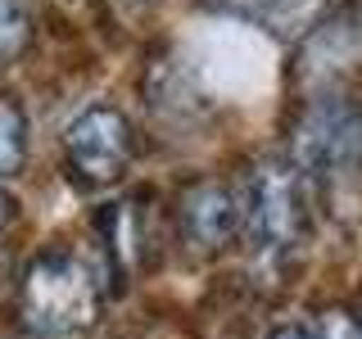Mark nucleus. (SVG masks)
Wrapping results in <instances>:
<instances>
[{
  "instance_id": "1",
  "label": "nucleus",
  "mask_w": 362,
  "mask_h": 339,
  "mask_svg": "<svg viewBox=\"0 0 362 339\" xmlns=\"http://www.w3.org/2000/svg\"><path fill=\"white\" fill-rule=\"evenodd\" d=\"M23 326L37 335H77L100 316V280L95 267L73 249H41L23 271L18 285Z\"/></svg>"
},
{
  "instance_id": "2",
  "label": "nucleus",
  "mask_w": 362,
  "mask_h": 339,
  "mask_svg": "<svg viewBox=\"0 0 362 339\" xmlns=\"http://www.w3.org/2000/svg\"><path fill=\"white\" fill-rule=\"evenodd\" d=\"M240 226L249 244L263 254H290L308 235V177L294 167V158L272 154L254 163L240 203Z\"/></svg>"
},
{
  "instance_id": "3",
  "label": "nucleus",
  "mask_w": 362,
  "mask_h": 339,
  "mask_svg": "<svg viewBox=\"0 0 362 339\" xmlns=\"http://www.w3.org/2000/svg\"><path fill=\"white\" fill-rule=\"evenodd\" d=\"M294 167L303 177H358L362 172V105L339 95L313 100L294 127Z\"/></svg>"
},
{
  "instance_id": "4",
  "label": "nucleus",
  "mask_w": 362,
  "mask_h": 339,
  "mask_svg": "<svg viewBox=\"0 0 362 339\" xmlns=\"http://www.w3.org/2000/svg\"><path fill=\"white\" fill-rule=\"evenodd\" d=\"M64 154H68V167L86 186H109L132 163V122L113 105H90L68 122Z\"/></svg>"
},
{
  "instance_id": "5",
  "label": "nucleus",
  "mask_w": 362,
  "mask_h": 339,
  "mask_svg": "<svg viewBox=\"0 0 362 339\" xmlns=\"http://www.w3.org/2000/svg\"><path fill=\"white\" fill-rule=\"evenodd\" d=\"M177 222L190 249L218 254L240 231V199L222 181H195V186H186V195L177 203Z\"/></svg>"
},
{
  "instance_id": "6",
  "label": "nucleus",
  "mask_w": 362,
  "mask_h": 339,
  "mask_svg": "<svg viewBox=\"0 0 362 339\" xmlns=\"http://www.w3.org/2000/svg\"><path fill=\"white\" fill-rule=\"evenodd\" d=\"M28 163V109L14 95H0V177H14Z\"/></svg>"
},
{
  "instance_id": "7",
  "label": "nucleus",
  "mask_w": 362,
  "mask_h": 339,
  "mask_svg": "<svg viewBox=\"0 0 362 339\" xmlns=\"http://www.w3.org/2000/svg\"><path fill=\"white\" fill-rule=\"evenodd\" d=\"M32 37V18L23 0H0V64H9Z\"/></svg>"
},
{
  "instance_id": "8",
  "label": "nucleus",
  "mask_w": 362,
  "mask_h": 339,
  "mask_svg": "<svg viewBox=\"0 0 362 339\" xmlns=\"http://www.w3.org/2000/svg\"><path fill=\"white\" fill-rule=\"evenodd\" d=\"M317 339H362V321H358L354 312L335 308V312H326V321H322V331H317Z\"/></svg>"
},
{
  "instance_id": "9",
  "label": "nucleus",
  "mask_w": 362,
  "mask_h": 339,
  "mask_svg": "<svg viewBox=\"0 0 362 339\" xmlns=\"http://www.w3.org/2000/svg\"><path fill=\"white\" fill-rule=\"evenodd\" d=\"M267 339H317L313 326H303V321H276L267 331Z\"/></svg>"
},
{
  "instance_id": "10",
  "label": "nucleus",
  "mask_w": 362,
  "mask_h": 339,
  "mask_svg": "<svg viewBox=\"0 0 362 339\" xmlns=\"http://www.w3.org/2000/svg\"><path fill=\"white\" fill-rule=\"evenodd\" d=\"M9 222H14V195H9V190L0 186V231H5Z\"/></svg>"
}]
</instances>
